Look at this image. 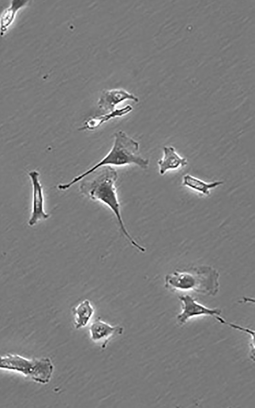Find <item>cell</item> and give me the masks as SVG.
Segmentation results:
<instances>
[{
	"label": "cell",
	"mask_w": 255,
	"mask_h": 408,
	"mask_svg": "<svg viewBox=\"0 0 255 408\" xmlns=\"http://www.w3.org/2000/svg\"><path fill=\"white\" fill-rule=\"evenodd\" d=\"M98 172L89 180L82 181L80 185L81 192L90 199L107 206L115 215L120 230L131 245L141 252L145 248L138 244L126 229L120 211L115 183L118 178L116 170L110 166L99 168Z\"/></svg>",
	"instance_id": "cell-1"
},
{
	"label": "cell",
	"mask_w": 255,
	"mask_h": 408,
	"mask_svg": "<svg viewBox=\"0 0 255 408\" xmlns=\"http://www.w3.org/2000/svg\"><path fill=\"white\" fill-rule=\"evenodd\" d=\"M220 274L209 265L176 269L165 277L164 287L172 292H190L215 296L219 291Z\"/></svg>",
	"instance_id": "cell-2"
},
{
	"label": "cell",
	"mask_w": 255,
	"mask_h": 408,
	"mask_svg": "<svg viewBox=\"0 0 255 408\" xmlns=\"http://www.w3.org/2000/svg\"><path fill=\"white\" fill-rule=\"evenodd\" d=\"M139 149V144L137 141L128 136L124 131H117L114 134L112 147L103 159L70 182L59 185L58 188L61 190H66L103 166L135 164L141 169H146L148 167L149 160L141 157Z\"/></svg>",
	"instance_id": "cell-3"
},
{
	"label": "cell",
	"mask_w": 255,
	"mask_h": 408,
	"mask_svg": "<svg viewBox=\"0 0 255 408\" xmlns=\"http://www.w3.org/2000/svg\"><path fill=\"white\" fill-rule=\"evenodd\" d=\"M54 368V365L49 358L29 359L13 354L0 356L1 369L20 373L40 384H46L49 382Z\"/></svg>",
	"instance_id": "cell-4"
},
{
	"label": "cell",
	"mask_w": 255,
	"mask_h": 408,
	"mask_svg": "<svg viewBox=\"0 0 255 408\" xmlns=\"http://www.w3.org/2000/svg\"><path fill=\"white\" fill-rule=\"evenodd\" d=\"M181 301L182 311L176 316V321L179 325L185 324L190 319L199 316H206L214 318L219 323L233 327L234 323L228 322L221 316V310L218 308H208L199 302L189 294L178 296Z\"/></svg>",
	"instance_id": "cell-5"
},
{
	"label": "cell",
	"mask_w": 255,
	"mask_h": 408,
	"mask_svg": "<svg viewBox=\"0 0 255 408\" xmlns=\"http://www.w3.org/2000/svg\"><path fill=\"white\" fill-rule=\"evenodd\" d=\"M28 175L33 188L32 210L28 221L29 225L32 226L40 220L47 219L49 214L44 209V196L42 186L39 181V173L34 170L30 171Z\"/></svg>",
	"instance_id": "cell-6"
},
{
	"label": "cell",
	"mask_w": 255,
	"mask_h": 408,
	"mask_svg": "<svg viewBox=\"0 0 255 408\" xmlns=\"http://www.w3.org/2000/svg\"><path fill=\"white\" fill-rule=\"evenodd\" d=\"M123 332V327L121 326H112L96 319L90 325L89 333L91 340L95 343H99L101 348L105 349L110 339L115 336L121 335Z\"/></svg>",
	"instance_id": "cell-7"
},
{
	"label": "cell",
	"mask_w": 255,
	"mask_h": 408,
	"mask_svg": "<svg viewBox=\"0 0 255 408\" xmlns=\"http://www.w3.org/2000/svg\"><path fill=\"white\" fill-rule=\"evenodd\" d=\"M127 99L139 101L138 97L123 89L106 90L103 92L98 105L100 109L110 112L114 110L117 105Z\"/></svg>",
	"instance_id": "cell-8"
},
{
	"label": "cell",
	"mask_w": 255,
	"mask_h": 408,
	"mask_svg": "<svg viewBox=\"0 0 255 408\" xmlns=\"http://www.w3.org/2000/svg\"><path fill=\"white\" fill-rule=\"evenodd\" d=\"M163 152V157L158 161L161 175H164L168 170H175L188 164L187 159L179 156L173 146H164Z\"/></svg>",
	"instance_id": "cell-9"
},
{
	"label": "cell",
	"mask_w": 255,
	"mask_h": 408,
	"mask_svg": "<svg viewBox=\"0 0 255 408\" xmlns=\"http://www.w3.org/2000/svg\"><path fill=\"white\" fill-rule=\"evenodd\" d=\"M132 110L133 108L131 106L127 105L122 108L115 109L106 114L91 117L84 122L83 126L80 128L79 130H94L105 122L115 117L125 115Z\"/></svg>",
	"instance_id": "cell-10"
},
{
	"label": "cell",
	"mask_w": 255,
	"mask_h": 408,
	"mask_svg": "<svg viewBox=\"0 0 255 408\" xmlns=\"http://www.w3.org/2000/svg\"><path fill=\"white\" fill-rule=\"evenodd\" d=\"M28 1H12L0 16V36H3L14 21L17 12L28 5Z\"/></svg>",
	"instance_id": "cell-11"
},
{
	"label": "cell",
	"mask_w": 255,
	"mask_h": 408,
	"mask_svg": "<svg viewBox=\"0 0 255 408\" xmlns=\"http://www.w3.org/2000/svg\"><path fill=\"white\" fill-rule=\"evenodd\" d=\"M74 324L76 329L85 327L94 313V308L88 299H85L72 309Z\"/></svg>",
	"instance_id": "cell-12"
},
{
	"label": "cell",
	"mask_w": 255,
	"mask_h": 408,
	"mask_svg": "<svg viewBox=\"0 0 255 408\" xmlns=\"http://www.w3.org/2000/svg\"><path fill=\"white\" fill-rule=\"evenodd\" d=\"M223 181L206 183L189 174L183 176V185L205 195L210 194V190L223 184Z\"/></svg>",
	"instance_id": "cell-13"
}]
</instances>
